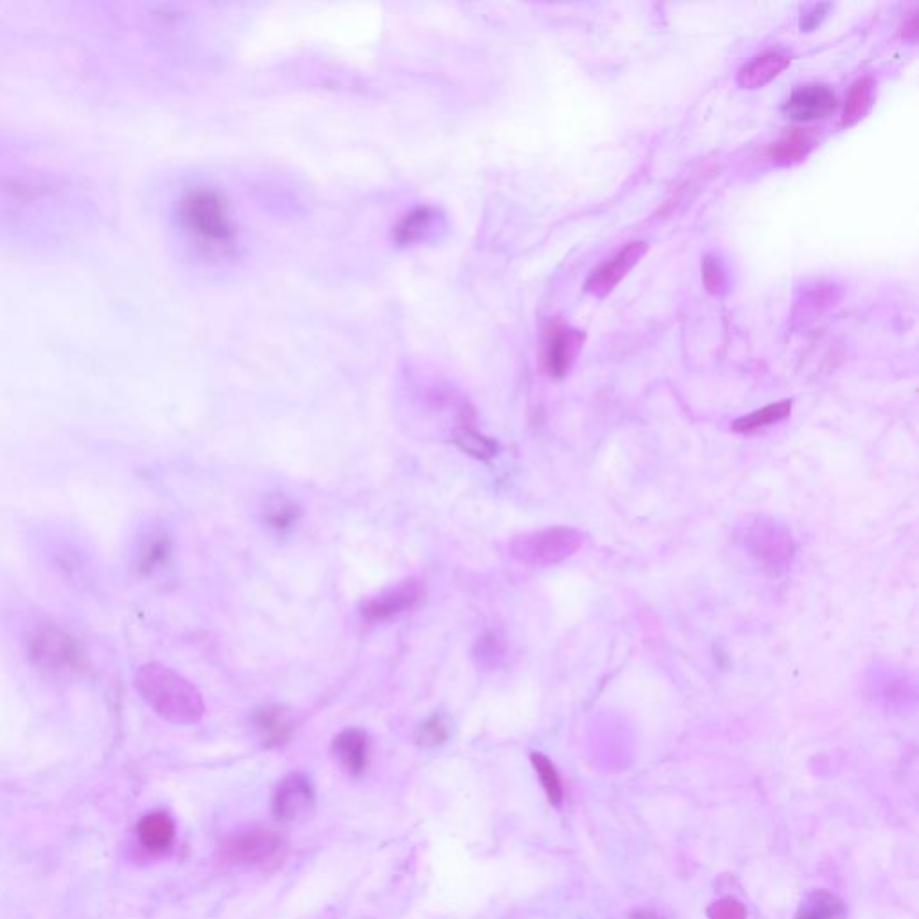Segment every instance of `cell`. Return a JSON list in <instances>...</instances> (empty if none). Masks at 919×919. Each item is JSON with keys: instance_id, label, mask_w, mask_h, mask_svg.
<instances>
[{"instance_id": "7", "label": "cell", "mask_w": 919, "mask_h": 919, "mask_svg": "<svg viewBox=\"0 0 919 919\" xmlns=\"http://www.w3.org/2000/svg\"><path fill=\"white\" fill-rule=\"evenodd\" d=\"M315 805V787L304 772H291L284 776L273 792V815L281 823L304 821L313 814Z\"/></svg>"}, {"instance_id": "5", "label": "cell", "mask_w": 919, "mask_h": 919, "mask_svg": "<svg viewBox=\"0 0 919 919\" xmlns=\"http://www.w3.org/2000/svg\"><path fill=\"white\" fill-rule=\"evenodd\" d=\"M225 858L236 866L259 871H275L289 853V844L281 833L268 828H254L232 837L223 848Z\"/></svg>"}, {"instance_id": "15", "label": "cell", "mask_w": 919, "mask_h": 919, "mask_svg": "<svg viewBox=\"0 0 919 919\" xmlns=\"http://www.w3.org/2000/svg\"><path fill=\"white\" fill-rule=\"evenodd\" d=\"M814 130L792 128L779 137L769 149V157L779 167H794L801 164L817 146Z\"/></svg>"}, {"instance_id": "24", "label": "cell", "mask_w": 919, "mask_h": 919, "mask_svg": "<svg viewBox=\"0 0 919 919\" xmlns=\"http://www.w3.org/2000/svg\"><path fill=\"white\" fill-rule=\"evenodd\" d=\"M456 446L460 447L464 453L473 456L476 460L489 462L494 456L498 455L499 447L492 438L485 437L478 433L476 429L469 426H462L455 433Z\"/></svg>"}, {"instance_id": "29", "label": "cell", "mask_w": 919, "mask_h": 919, "mask_svg": "<svg viewBox=\"0 0 919 919\" xmlns=\"http://www.w3.org/2000/svg\"><path fill=\"white\" fill-rule=\"evenodd\" d=\"M709 919H747L744 905L736 898H722L708 909Z\"/></svg>"}, {"instance_id": "1", "label": "cell", "mask_w": 919, "mask_h": 919, "mask_svg": "<svg viewBox=\"0 0 919 919\" xmlns=\"http://www.w3.org/2000/svg\"><path fill=\"white\" fill-rule=\"evenodd\" d=\"M135 688L149 708L173 724H198L205 715L202 693L185 677L160 663L142 665L135 674Z\"/></svg>"}, {"instance_id": "27", "label": "cell", "mask_w": 919, "mask_h": 919, "mask_svg": "<svg viewBox=\"0 0 919 919\" xmlns=\"http://www.w3.org/2000/svg\"><path fill=\"white\" fill-rule=\"evenodd\" d=\"M171 555V539L166 534H155L142 548L141 569L142 573L157 571Z\"/></svg>"}, {"instance_id": "17", "label": "cell", "mask_w": 919, "mask_h": 919, "mask_svg": "<svg viewBox=\"0 0 919 919\" xmlns=\"http://www.w3.org/2000/svg\"><path fill=\"white\" fill-rule=\"evenodd\" d=\"M302 517V508L297 501L284 496V494H275L264 501L263 521L268 530L273 534H289Z\"/></svg>"}, {"instance_id": "30", "label": "cell", "mask_w": 919, "mask_h": 919, "mask_svg": "<svg viewBox=\"0 0 919 919\" xmlns=\"http://www.w3.org/2000/svg\"><path fill=\"white\" fill-rule=\"evenodd\" d=\"M903 36L909 38L912 42L916 40V36H918V17H916V15H912V17L905 22V26H903Z\"/></svg>"}, {"instance_id": "3", "label": "cell", "mask_w": 919, "mask_h": 919, "mask_svg": "<svg viewBox=\"0 0 919 919\" xmlns=\"http://www.w3.org/2000/svg\"><path fill=\"white\" fill-rule=\"evenodd\" d=\"M582 543V532L568 526H555L519 535L510 544V552L514 559L523 564L535 568H548L577 553Z\"/></svg>"}, {"instance_id": "13", "label": "cell", "mask_w": 919, "mask_h": 919, "mask_svg": "<svg viewBox=\"0 0 919 919\" xmlns=\"http://www.w3.org/2000/svg\"><path fill=\"white\" fill-rule=\"evenodd\" d=\"M333 751L343 771L351 778H361L370 763V742L365 731L345 729L334 738Z\"/></svg>"}, {"instance_id": "16", "label": "cell", "mask_w": 919, "mask_h": 919, "mask_svg": "<svg viewBox=\"0 0 919 919\" xmlns=\"http://www.w3.org/2000/svg\"><path fill=\"white\" fill-rule=\"evenodd\" d=\"M175 833V821L166 812H151L142 817L141 823L137 824L139 841L144 848L153 853H162L171 848L175 841Z\"/></svg>"}, {"instance_id": "2", "label": "cell", "mask_w": 919, "mask_h": 919, "mask_svg": "<svg viewBox=\"0 0 919 919\" xmlns=\"http://www.w3.org/2000/svg\"><path fill=\"white\" fill-rule=\"evenodd\" d=\"M178 216L182 228L200 245L223 248L234 241V225L221 194L207 187H196L180 200Z\"/></svg>"}, {"instance_id": "4", "label": "cell", "mask_w": 919, "mask_h": 919, "mask_svg": "<svg viewBox=\"0 0 919 919\" xmlns=\"http://www.w3.org/2000/svg\"><path fill=\"white\" fill-rule=\"evenodd\" d=\"M27 652L33 665L47 675L72 677L85 668L78 641L58 627H42L33 632L27 639Z\"/></svg>"}, {"instance_id": "6", "label": "cell", "mask_w": 919, "mask_h": 919, "mask_svg": "<svg viewBox=\"0 0 919 919\" xmlns=\"http://www.w3.org/2000/svg\"><path fill=\"white\" fill-rule=\"evenodd\" d=\"M426 598L422 578H406L397 586L388 587L361 605V616L367 623H386L417 609Z\"/></svg>"}, {"instance_id": "31", "label": "cell", "mask_w": 919, "mask_h": 919, "mask_svg": "<svg viewBox=\"0 0 919 919\" xmlns=\"http://www.w3.org/2000/svg\"><path fill=\"white\" fill-rule=\"evenodd\" d=\"M636 919H661V918H659V916H656L654 912L643 911V912H639V914H636Z\"/></svg>"}, {"instance_id": "18", "label": "cell", "mask_w": 919, "mask_h": 919, "mask_svg": "<svg viewBox=\"0 0 919 919\" xmlns=\"http://www.w3.org/2000/svg\"><path fill=\"white\" fill-rule=\"evenodd\" d=\"M873 105H875V81L867 76L857 79L849 88V94L846 97L842 126L851 128L860 123L862 119H866Z\"/></svg>"}, {"instance_id": "25", "label": "cell", "mask_w": 919, "mask_h": 919, "mask_svg": "<svg viewBox=\"0 0 919 919\" xmlns=\"http://www.w3.org/2000/svg\"><path fill=\"white\" fill-rule=\"evenodd\" d=\"M702 282L713 297L722 298L729 293V277L720 257L709 254L702 257Z\"/></svg>"}, {"instance_id": "21", "label": "cell", "mask_w": 919, "mask_h": 919, "mask_svg": "<svg viewBox=\"0 0 919 919\" xmlns=\"http://www.w3.org/2000/svg\"><path fill=\"white\" fill-rule=\"evenodd\" d=\"M841 298V293L833 284L819 282L812 288L806 289L803 298L797 302V315L815 316L821 315L826 309L835 306Z\"/></svg>"}, {"instance_id": "22", "label": "cell", "mask_w": 919, "mask_h": 919, "mask_svg": "<svg viewBox=\"0 0 919 919\" xmlns=\"http://www.w3.org/2000/svg\"><path fill=\"white\" fill-rule=\"evenodd\" d=\"M437 214L431 211L429 207H421L410 212L406 218L395 228V239L399 245H410L424 239L428 234L429 228L433 227V221Z\"/></svg>"}, {"instance_id": "23", "label": "cell", "mask_w": 919, "mask_h": 919, "mask_svg": "<svg viewBox=\"0 0 919 919\" xmlns=\"http://www.w3.org/2000/svg\"><path fill=\"white\" fill-rule=\"evenodd\" d=\"M530 762L534 765L535 772L539 776V781L543 785L544 794L548 797V801L555 808H559L564 803V787H562L561 774L555 769L552 760L548 756H544L543 753L530 754Z\"/></svg>"}, {"instance_id": "11", "label": "cell", "mask_w": 919, "mask_h": 919, "mask_svg": "<svg viewBox=\"0 0 919 919\" xmlns=\"http://www.w3.org/2000/svg\"><path fill=\"white\" fill-rule=\"evenodd\" d=\"M835 108L837 96L832 88L826 85H806L792 92L787 103L781 106V112L792 121L808 123L832 114Z\"/></svg>"}, {"instance_id": "8", "label": "cell", "mask_w": 919, "mask_h": 919, "mask_svg": "<svg viewBox=\"0 0 919 919\" xmlns=\"http://www.w3.org/2000/svg\"><path fill=\"white\" fill-rule=\"evenodd\" d=\"M745 544L753 552L754 557H758L772 568L785 566L794 553L792 535L787 528L765 517L749 525L745 534Z\"/></svg>"}, {"instance_id": "10", "label": "cell", "mask_w": 919, "mask_h": 919, "mask_svg": "<svg viewBox=\"0 0 919 919\" xmlns=\"http://www.w3.org/2000/svg\"><path fill=\"white\" fill-rule=\"evenodd\" d=\"M586 342V334L564 324H553L548 329L544 345V367L552 377L566 376Z\"/></svg>"}, {"instance_id": "12", "label": "cell", "mask_w": 919, "mask_h": 919, "mask_svg": "<svg viewBox=\"0 0 919 919\" xmlns=\"http://www.w3.org/2000/svg\"><path fill=\"white\" fill-rule=\"evenodd\" d=\"M252 726L263 747L279 749L291 740L295 724L288 709L279 704H270L255 711Z\"/></svg>"}, {"instance_id": "9", "label": "cell", "mask_w": 919, "mask_h": 919, "mask_svg": "<svg viewBox=\"0 0 919 919\" xmlns=\"http://www.w3.org/2000/svg\"><path fill=\"white\" fill-rule=\"evenodd\" d=\"M647 252L648 245L645 241H634L623 246L611 261L600 264L595 272L591 273L584 286L586 293L596 298L609 297L614 288L627 277V273L638 266Z\"/></svg>"}, {"instance_id": "28", "label": "cell", "mask_w": 919, "mask_h": 919, "mask_svg": "<svg viewBox=\"0 0 919 919\" xmlns=\"http://www.w3.org/2000/svg\"><path fill=\"white\" fill-rule=\"evenodd\" d=\"M830 9H832V4H824V2L805 6L803 11H801V17H799V27H801V31L810 33V31H815V29H819V27L823 26V22L826 20V17H828Z\"/></svg>"}, {"instance_id": "20", "label": "cell", "mask_w": 919, "mask_h": 919, "mask_svg": "<svg viewBox=\"0 0 919 919\" xmlns=\"http://www.w3.org/2000/svg\"><path fill=\"white\" fill-rule=\"evenodd\" d=\"M792 413V401H779V403L769 404L762 410L749 413L745 417H740L733 422L731 429L735 433H754L758 429L769 428L776 422L785 421L788 415Z\"/></svg>"}, {"instance_id": "26", "label": "cell", "mask_w": 919, "mask_h": 919, "mask_svg": "<svg viewBox=\"0 0 919 919\" xmlns=\"http://www.w3.org/2000/svg\"><path fill=\"white\" fill-rule=\"evenodd\" d=\"M449 736H451L449 720L442 715H433L419 726L415 733V742L424 749H433V747L446 744Z\"/></svg>"}, {"instance_id": "14", "label": "cell", "mask_w": 919, "mask_h": 919, "mask_svg": "<svg viewBox=\"0 0 919 919\" xmlns=\"http://www.w3.org/2000/svg\"><path fill=\"white\" fill-rule=\"evenodd\" d=\"M790 62L792 58L781 51H767V53L758 54L740 69L736 76V83L744 90H758V88L769 85L772 79L778 78L779 74L787 69Z\"/></svg>"}, {"instance_id": "19", "label": "cell", "mask_w": 919, "mask_h": 919, "mask_svg": "<svg viewBox=\"0 0 919 919\" xmlns=\"http://www.w3.org/2000/svg\"><path fill=\"white\" fill-rule=\"evenodd\" d=\"M848 907L837 894L814 891L799 905L796 919H846Z\"/></svg>"}]
</instances>
